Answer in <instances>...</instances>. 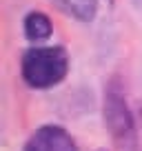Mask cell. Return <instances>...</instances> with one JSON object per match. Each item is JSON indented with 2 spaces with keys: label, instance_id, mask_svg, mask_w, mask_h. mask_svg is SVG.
Masks as SVG:
<instances>
[{
  "label": "cell",
  "instance_id": "1",
  "mask_svg": "<svg viewBox=\"0 0 142 151\" xmlns=\"http://www.w3.org/2000/svg\"><path fill=\"white\" fill-rule=\"evenodd\" d=\"M69 58L62 47H33L22 56V78L33 89H49L65 80Z\"/></svg>",
  "mask_w": 142,
  "mask_h": 151
},
{
  "label": "cell",
  "instance_id": "2",
  "mask_svg": "<svg viewBox=\"0 0 142 151\" xmlns=\"http://www.w3.org/2000/svg\"><path fill=\"white\" fill-rule=\"evenodd\" d=\"M104 122L109 127V133L118 145H131L133 142V118L127 107V100L118 82H111L104 93Z\"/></svg>",
  "mask_w": 142,
  "mask_h": 151
},
{
  "label": "cell",
  "instance_id": "3",
  "mask_svg": "<svg viewBox=\"0 0 142 151\" xmlns=\"http://www.w3.org/2000/svg\"><path fill=\"white\" fill-rule=\"evenodd\" d=\"M24 151H78L76 140L58 124H44L24 145Z\"/></svg>",
  "mask_w": 142,
  "mask_h": 151
},
{
  "label": "cell",
  "instance_id": "4",
  "mask_svg": "<svg viewBox=\"0 0 142 151\" xmlns=\"http://www.w3.org/2000/svg\"><path fill=\"white\" fill-rule=\"evenodd\" d=\"M58 11L80 22H91L98 14V0H49Z\"/></svg>",
  "mask_w": 142,
  "mask_h": 151
},
{
  "label": "cell",
  "instance_id": "5",
  "mask_svg": "<svg viewBox=\"0 0 142 151\" xmlns=\"http://www.w3.org/2000/svg\"><path fill=\"white\" fill-rule=\"evenodd\" d=\"M51 20L47 14L42 11H31V14L24 16V36L33 42H40V40H47L51 38Z\"/></svg>",
  "mask_w": 142,
  "mask_h": 151
}]
</instances>
